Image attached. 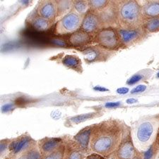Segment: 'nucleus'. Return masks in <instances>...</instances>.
I'll return each instance as SVG.
<instances>
[{"label": "nucleus", "instance_id": "nucleus-9", "mask_svg": "<svg viewBox=\"0 0 159 159\" xmlns=\"http://www.w3.org/2000/svg\"><path fill=\"white\" fill-rule=\"evenodd\" d=\"M101 20L102 26L108 28L109 25L116 24L118 19L117 5L114 2H109L108 4L101 11L97 12Z\"/></svg>", "mask_w": 159, "mask_h": 159}, {"label": "nucleus", "instance_id": "nucleus-19", "mask_svg": "<svg viewBox=\"0 0 159 159\" xmlns=\"http://www.w3.org/2000/svg\"><path fill=\"white\" fill-rule=\"evenodd\" d=\"M62 64L74 70H81V61L77 56L67 55L62 60Z\"/></svg>", "mask_w": 159, "mask_h": 159}, {"label": "nucleus", "instance_id": "nucleus-27", "mask_svg": "<svg viewBox=\"0 0 159 159\" xmlns=\"http://www.w3.org/2000/svg\"><path fill=\"white\" fill-rule=\"evenodd\" d=\"M145 29L148 32H156L159 30V17L152 18L145 24Z\"/></svg>", "mask_w": 159, "mask_h": 159}, {"label": "nucleus", "instance_id": "nucleus-21", "mask_svg": "<svg viewBox=\"0 0 159 159\" xmlns=\"http://www.w3.org/2000/svg\"><path fill=\"white\" fill-rule=\"evenodd\" d=\"M143 13L145 16L153 17L159 16V2H151L144 6Z\"/></svg>", "mask_w": 159, "mask_h": 159}, {"label": "nucleus", "instance_id": "nucleus-14", "mask_svg": "<svg viewBox=\"0 0 159 159\" xmlns=\"http://www.w3.org/2000/svg\"><path fill=\"white\" fill-rule=\"evenodd\" d=\"M91 35L82 30H79L71 35L69 38V43L74 47H81L89 44L92 41Z\"/></svg>", "mask_w": 159, "mask_h": 159}, {"label": "nucleus", "instance_id": "nucleus-11", "mask_svg": "<svg viewBox=\"0 0 159 159\" xmlns=\"http://www.w3.org/2000/svg\"><path fill=\"white\" fill-rule=\"evenodd\" d=\"M66 142L61 137H45L38 141V147L41 156L53 152Z\"/></svg>", "mask_w": 159, "mask_h": 159}, {"label": "nucleus", "instance_id": "nucleus-28", "mask_svg": "<svg viewBox=\"0 0 159 159\" xmlns=\"http://www.w3.org/2000/svg\"><path fill=\"white\" fill-rule=\"evenodd\" d=\"M11 142V139H4L1 140V142H0V154H1V158H3L7 154V156H8L9 148Z\"/></svg>", "mask_w": 159, "mask_h": 159}, {"label": "nucleus", "instance_id": "nucleus-24", "mask_svg": "<svg viewBox=\"0 0 159 159\" xmlns=\"http://www.w3.org/2000/svg\"><path fill=\"white\" fill-rule=\"evenodd\" d=\"M109 1L106 0H91L89 1L90 10L98 12L103 9L109 3Z\"/></svg>", "mask_w": 159, "mask_h": 159}, {"label": "nucleus", "instance_id": "nucleus-18", "mask_svg": "<svg viewBox=\"0 0 159 159\" xmlns=\"http://www.w3.org/2000/svg\"><path fill=\"white\" fill-rule=\"evenodd\" d=\"M52 23L53 22L38 16V14L35 16L33 17L30 20L32 26L35 29L40 30V31H44V30L49 29Z\"/></svg>", "mask_w": 159, "mask_h": 159}, {"label": "nucleus", "instance_id": "nucleus-39", "mask_svg": "<svg viewBox=\"0 0 159 159\" xmlns=\"http://www.w3.org/2000/svg\"><path fill=\"white\" fill-rule=\"evenodd\" d=\"M107 159H117V158H115L114 156H110V158H107Z\"/></svg>", "mask_w": 159, "mask_h": 159}, {"label": "nucleus", "instance_id": "nucleus-7", "mask_svg": "<svg viewBox=\"0 0 159 159\" xmlns=\"http://www.w3.org/2000/svg\"><path fill=\"white\" fill-rule=\"evenodd\" d=\"M154 132L155 126L150 121H144L138 125L136 130V137L143 148L150 147V141L153 137Z\"/></svg>", "mask_w": 159, "mask_h": 159}, {"label": "nucleus", "instance_id": "nucleus-36", "mask_svg": "<svg viewBox=\"0 0 159 159\" xmlns=\"http://www.w3.org/2000/svg\"><path fill=\"white\" fill-rule=\"evenodd\" d=\"M94 90H96V91H101V92L108 91V89L104 88V87H101V86H96L94 88Z\"/></svg>", "mask_w": 159, "mask_h": 159}, {"label": "nucleus", "instance_id": "nucleus-32", "mask_svg": "<svg viewBox=\"0 0 159 159\" xmlns=\"http://www.w3.org/2000/svg\"><path fill=\"white\" fill-rule=\"evenodd\" d=\"M14 107V104L12 103H9V104H6L4 106H2V111L3 112H9L10 110H11Z\"/></svg>", "mask_w": 159, "mask_h": 159}, {"label": "nucleus", "instance_id": "nucleus-5", "mask_svg": "<svg viewBox=\"0 0 159 159\" xmlns=\"http://www.w3.org/2000/svg\"><path fill=\"white\" fill-rule=\"evenodd\" d=\"M94 40L101 47L107 49H114L120 42L117 30L110 27L103 28L97 32Z\"/></svg>", "mask_w": 159, "mask_h": 159}, {"label": "nucleus", "instance_id": "nucleus-16", "mask_svg": "<svg viewBox=\"0 0 159 159\" xmlns=\"http://www.w3.org/2000/svg\"><path fill=\"white\" fill-rule=\"evenodd\" d=\"M117 33L120 41L125 45L130 44L140 36V31L137 29H120Z\"/></svg>", "mask_w": 159, "mask_h": 159}, {"label": "nucleus", "instance_id": "nucleus-38", "mask_svg": "<svg viewBox=\"0 0 159 159\" xmlns=\"http://www.w3.org/2000/svg\"><path fill=\"white\" fill-rule=\"evenodd\" d=\"M155 143H156V144L157 145L158 148H159V131H158V132L157 133V134H156V140H155Z\"/></svg>", "mask_w": 159, "mask_h": 159}, {"label": "nucleus", "instance_id": "nucleus-4", "mask_svg": "<svg viewBox=\"0 0 159 159\" xmlns=\"http://www.w3.org/2000/svg\"><path fill=\"white\" fill-rule=\"evenodd\" d=\"M113 156L117 159H142L136 149L129 131L125 130L122 142Z\"/></svg>", "mask_w": 159, "mask_h": 159}, {"label": "nucleus", "instance_id": "nucleus-15", "mask_svg": "<svg viewBox=\"0 0 159 159\" xmlns=\"http://www.w3.org/2000/svg\"><path fill=\"white\" fill-rule=\"evenodd\" d=\"M86 154L72 139L66 141V151L64 159H85Z\"/></svg>", "mask_w": 159, "mask_h": 159}, {"label": "nucleus", "instance_id": "nucleus-41", "mask_svg": "<svg viewBox=\"0 0 159 159\" xmlns=\"http://www.w3.org/2000/svg\"><path fill=\"white\" fill-rule=\"evenodd\" d=\"M158 130H159V128H158Z\"/></svg>", "mask_w": 159, "mask_h": 159}, {"label": "nucleus", "instance_id": "nucleus-35", "mask_svg": "<svg viewBox=\"0 0 159 159\" xmlns=\"http://www.w3.org/2000/svg\"><path fill=\"white\" fill-rule=\"evenodd\" d=\"M52 43H55V45H59V46H65L66 45L65 43L64 42L63 40H59V39H55V40H52Z\"/></svg>", "mask_w": 159, "mask_h": 159}, {"label": "nucleus", "instance_id": "nucleus-6", "mask_svg": "<svg viewBox=\"0 0 159 159\" xmlns=\"http://www.w3.org/2000/svg\"><path fill=\"white\" fill-rule=\"evenodd\" d=\"M35 142L29 134H23L14 139H11L9 148V154L7 158H11L24 152Z\"/></svg>", "mask_w": 159, "mask_h": 159}, {"label": "nucleus", "instance_id": "nucleus-13", "mask_svg": "<svg viewBox=\"0 0 159 159\" xmlns=\"http://www.w3.org/2000/svg\"><path fill=\"white\" fill-rule=\"evenodd\" d=\"M102 47H89L82 50L84 60L88 63L102 60L106 57V51Z\"/></svg>", "mask_w": 159, "mask_h": 159}, {"label": "nucleus", "instance_id": "nucleus-26", "mask_svg": "<svg viewBox=\"0 0 159 159\" xmlns=\"http://www.w3.org/2000/svg\"><path fill=\"white\" fill-rule=\"evenodd\" d=\"M158 148L156 143H153L142 155V159H155Z\"/></svg>", "mask_w": 159, "mask_h": 159}, {"label": "nucleus", "instance_id": "nucleus-8", "mask_svg": "<svg viewBox=\"0 0 159 159\" xmlns=\"http://www.w3.org/2000/svg\"><path fill=\"white\" fill-rule=\"evenodd\" d=\"M93 126L94 125H89L83 128L72 138V140L76 143V144L86 156L91 153L90 150V143Z\"/></svg>", "mask_w": 159, "mask_h": 159}, {"label": "nucleus", "instance_id": "nucleus-20", "mask_svg": "<svg viewBox=\"0 0 159 159\" xmlns=\"http://www.w3.org/2000/svg\"><path fill=\"white\" fill-rule=\"evenodd\" d=\"M99 112H90V113L87 114H82L76 116H74L72 117H70L68 120V122H70L71 125H78L80 124L81 122H84L87 120L95 118L97 115H98Z\"/></svg>", "mask_w": 159, "mask_h": 159}, {"label": "nucleus", "instance_id": "nucleus-31", "mask_svg": "<svg viewBox=\"0 0 159 159\" xmlns=\"http://www.w3.org/2000/svg\"><path fill=\"white\" fill-rule=\"evenodd\" d=\"M85 159H107V158H105L104 156L98 154V153H91V154L86 156Z\"/></svg>", "mask_w": 159, "mask_h": 159}, {"label": "nucleus", "instance_id": "nucleus-22", "mask_svg": "<svg viewBox=\"0 0 159 159\" xmlns=\"http://www.w3.org/2000/svg\"><path fill=\"white\" fill-rule=\"evenodd\" d=\"M66 151V142L62 143L57 149L49 154L42 156L41 159H64Z\"/></svg>", "mask_w": 159, "mask_h": 159}, {"label": "nucleus", "instance_id": "nucleus-37", "mask_svg": "<svg viewBox=\"0 0 159 159\" xmlns=\"http://www.w3.org/2000/svg\"><path fill=\"white\" fill-rule=\"evenodd\" d=\"M126 102L128 104H133V103H136V102H137V100L134 98H129L127 100Z\"/></svg>", "mask_w": 159, "mask_h": 159}, {"label": "nucleus", "instance_id": "nucleus-3", "mask_svg": "<svg viewBox=\"0 0 159 159\" xmlns=\"http://www.w3.org/2000/svg\"><path fill=\"white\" fill-rule=\"evenodd\" d=\"M83 19L84 16H81L73 9L65 14L57 23L55 31L58 34L74 33L81 28Z\"/></svg>", "mask_w": 159, "mask_h": 159}, {"label": "nucleus", "instance_id": "nucleus-10", "mask_svg": "<svg viewBox=\"0 0 159 159\" xmlns=\"http://www.w3.org/2000/svg\"><path fill=\"white\" fill-rule=\"evenodd\" d=\"M102 24L97 12L89 10L84 16L81 30L88 33H93L101 30Z\"/></svg>", "mask_w": 159, "mask_h": 159}, {"label": "nucleus", "instance_id": "nucleus-40", "mask_svg": "<svg viewBox=\"0 0 159 159\" xmlns=\"http://www.w3.org/2000/svg\"><path fill=\"white\" fill-rule=\"evenodd\" d=\"M158 78H159V73H158Z\"/></svg>", "mask_w": 159, "mask_h": 159}, {"label": "nucleus", "instance_id": "nucleus-30", "mask_svg": "<svg viewBox=\"0 0 159 159\" xmlns=\"http://www.w3.org/2000/svg\"><path fill=\"white\" fill-rule=\"evenodd\" d=\"M147 89V86L145 85H139L136 86L134 89H133L131 91L132 93H141V92L144 91Z\"/></svg>", "mask_w": 159, "mask_h": 159}, {"label": "nucleus", "instance_id": "nucleus-25", "mask_svg": "<svg viewBox=\"0 0 159 159\" xmlns=\"http://www.w3.org/2000/svg\"><path fill=\"white\" fill-rule=\"evenodd\" d=\"M57 5V16H60L64 14H68L69 10L73 5V2L71 1H58Z\"/></svg>", "mask_w": 159, "mask_h": 159}, {"label": "nucleus", "instance_id": "nucleus-2", "mask_svg": "<svg viewBox=\"0 0 159 159\" xmlns=\"http://www.w3.org/2000/svg\"><path fill=\"white\" fill-rule=\"evenodd\" d=\"M118 19L126 29H135L139 25L142 16L141 7L136 1L124 2L117 6Z\"/></svg>", "mask_w": 159, "mask_h": 159}, {"label": "nucleus", "instance_id": "nucleus-33", "mask_svg": "<svg viewBox=\"0 0 159 159\" xmlns=\"http://www.w3.org/2000/svg\"><path fill=\"white\" fill-rule=\"evenodd\" d=\"M121 102H107L106 104V107L107 108H112V107H115L119 106Z\"/></svg>", "mask_w": 159, "mask_h": 159}, {"label": "nucleus", "instance_id": "nucleus-29", "mask_svg": "<svg viewBox=\"0 0 159 159\" xmlns=\"http://www.w3.org/2000/svg\"><path fill=\"white\" fill-rule=\"evenodd\" d=\"M142 79V76L139 75V74H135V75L132 76L130 79H128L127 83V84H129V85H132V84H134L137 83V82L140 81Z\"/></svg>", "mask_w": 159, "mask_h": 159}, {"label": "nucleus", "instance_id": "nucleus-34", "mask_svg": "<svg viewBox=\"0 0 159 159\" xmlns=\"http://www.w3.org/2000/svg\"><path fill=\"white\" fill-rule=\"evenodd\" d=\"M128 92H129V89L125 88V87H122L117 90V93L119 94H126Z\"/></svg>", "mask_w": 159, "mask_h": 159}, {"label": "nucleus", "instance_id": "nucleus-23", "mask_svg": "<svg viewBox=\"0 0 159 159\" xmlns=\"http://www.w3.org/2000/svg\"><path fill=\"white\" fill-rule=\"evenodd\" d=\"M74 9L81 16H85L89 11V1H74Z\"/></svg>", "mask_w": 159, "mask_h": 159}, {"label": "nucleus", "instance_id": "nucleus-1", "mask_svg": "<svg viewBox=\"0 0 159 159\" xmlns=\"http://www.w3.org/2000/svg\"><path fill=\"white\" fill-rule=\"evenodd\" d=\"M125 127L117 120H107L94 125L90 150L108 158L113 156L121 143Z\"/></svg>", "mask_w": 159, "mask_h": 159}, {"label": "nucleus", "instance_id": "nucleus-12", "mask_svg": "<svg viewBox=\"0 0 159 159\" xmlns=\"http://www.w3.org/2000/svg\"><path fill=\"white\" fill-rule=\"evenodd\" d=\"M57 14V5L55 1H42L37 9V14L50 21L53 22Z\"/></svg>", "mask_w": 159, "mask_h": 159}, {"label": "nucleus", "instance_id": "nucleus-17", "mask_svg": "<svg viewBox=\"0 0 159 159\" xmlns=\"http://www.w3.org/2000/svg\"><path fill=\"white\" fill-rule=\"evenodd\" d=\"M41 157L42 156L38 147V142H35L24 152L11 158H7V159H41Z\"/></svg>", "mask_w": 159, "mask_h": 159}]
</instances>
